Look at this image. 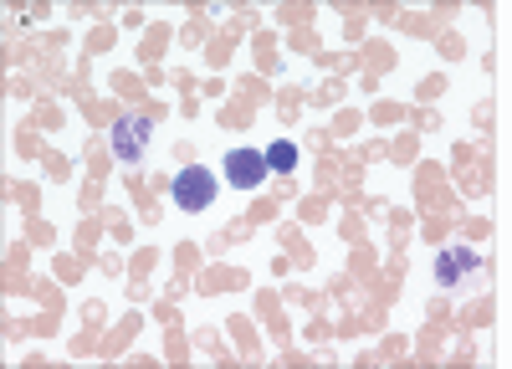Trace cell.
<instances>
[{
    "mask_svg": "<svg viewBox=\"0 0 512 369\" xmlns=\"http://www.w3.org/2000/svg\"><path fill=\"white\" fill-rule=\"evenodd\" d=\"M216 170H205V164H190V170H180L175 180H169V195H175V205L180 211H210L216 205Z\"/></svg>",
    "mask_w": 512,
    "mask_h": 369,
    "instance_id": "obj_1",
    "label": "cell"
},
{
    "mask_svg": "<svg viewBox=\"0 0 512 369\" xmlns=\"http://www.w3.org/2000/svg\"><path fill=\"white\" fill-rule=\"evenodd\" d=\"M267 154L262 149H231L226 154V185L236 190H256V185H267Z\"/></svg>",
    "mask_w": 512,
    "mask_h": 369,
    "instance_id": "obj_2",
    "label": "cell"
},
{
    "mask_svg": "<svg viewBox=\"0 0 512 369\" xmlns=\"http://www.w3.org/2000/svg\"><path fill=\"white\" fill-rule=\"evenodd\" d=\"M154 134V118H144V113H134V118H118L113 123V154L123 159V164H134L139 159V144Z\"/></svg>",
    "mask_w": 512,
    "mask_h": 369,
    "instance_id": "obj_3",
    "label": "cell"
},
{
    "mask_svg": "<svg viewBox=\"0 0 512 369\" xmlns=\"http://www.w3.org/2000/svg\"><path fill=\"white\" fill-rule=\"evenodd\" d=\"M466 267H482V262H477L472 252H446V257H441V287H456Z\"/></svg>",
    "mask_w": 512,
    "mask_h": 369,
    "instance_id": "obj_4",
    "label": "cell"
},
{
    "mask_svg": "<svg viewBox=\"0 0 512 369\" xmlns=\"http://www.w3.org/2000/svg\"><path fill=\"white\" fill-rule=\"evenodd\" d=\"M267 164H272V175H292V170H297V144H287V139L272 144V149H267Z\"/></svg>",
    "mask_w": 512,
    "mask_h": 369,
    "instance_id": "obj_5",
    "label": "cell"
}]
</instances>
